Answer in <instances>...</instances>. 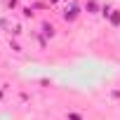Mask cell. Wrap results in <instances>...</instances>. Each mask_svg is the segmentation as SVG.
<instances>
[{
  "mask_svg": "<svg viewBox=\"0 0 120 120\" xmlns=\"http://www.w3.org/2000/svg\"><path fill=\"white\" fill-rule=\"evenodd\" d=\"M78 17V5H71V7H66V12H64V19L66 21H71V19H75Z\"/></svg>",
  "mask_w": 120,
  "mask_h": 120,
  "instance_id": "1",
  "label": "cell"
},
{
  "mask_svg": "<svg viewBox=\"0 0 120 120\" xmlns=\"http://www.w3.org/2000/svg\"><path fill=\"white\" fill-rule=\"evenodd\" d=\"M42 31H45V35H54V28L49 24H42Z\"/></svg>",
  "mask_w": 120,
  "mask_h": 120,
  "instance_id": "2",
  "label": "cell"
},
{
  "mask_svg": "<svg viewBox=\"0 0 120 120\" xmlns=\"http://www.w3.org/2000/svg\"><path fill=\"white\" fill-rule=\"evenodd\" d=\"M10 47H12V49H14V52H21V47H19V45H17V42H12V40H10Z\"/></svg>",
  "mask_w": 120,
  "mask_h": 120,
  "instance_id": "3",
  "label": "cell"
},
{
  "mask_svg": "<svg viewBox=\"0 0 120 120\" xmlns=\"http://www.w3.org/2000/svg\"><path fill=\"white\" fill-rule=\"evenodd\" d=\"M68 120H82V118H80L78 113H68Z\"/></svg>",
  "mask_w": 120,
  "mask_h": 120,
  "instance_id": "4",
  "label": "cell"
}]
</instances>
